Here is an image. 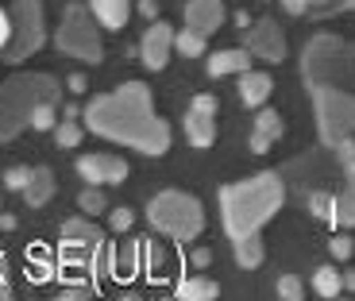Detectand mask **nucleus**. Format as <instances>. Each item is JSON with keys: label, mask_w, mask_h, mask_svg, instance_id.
I'll return each instance as SVG.
<instances>
[{"label": "nucleus", "mask_w": 355, "mask_h": 301, "mask_svg": "<svg viewBox=\"0 0 355 301\" xmlns=\"http://www.w3.org/2000/svg\"><path fill=\"white\" fill-rule=\"evenodd\" d=\"M278 139H282V116L263 108L255 116V128H251V155H266Z\"/></svg>", "instance_id": "obj_13"}, {"label": "nucleus", "mask_w": 355, "mask_h": 301, "mask_svg": "<svg viewBox=\"0 0 355 301\" xmlns=\"http://www.w3.org/2000/svg\"><path fill=\"white\" fill-rule=\"evenodd\" d=\"M344 290H355V270H347V275H344Z\"/></svg>", "instance_id": "obj_44"}, {"label": "nucleus", "mask_w": 355, "mask_h": 301, "mask_svg": "<svg viewBox=\"0 0 355 301\" xmlns=\"http://www.w3.org/2000/svg\"><path fill=\"white\" fill-rule=\"evenodd\" d=\"M0 228L12 232V228H16V216H12V213H0Z\"/></svg>", "instance_id": "obj_43"}, {"label": "nucleus", "mask_w": 355, "mask_h": 301, "mask_svg": "<svg viewBox=\"0 0 355 301\" xmlns=\"http://www.w3.org/2000/svg\"><path fill=\"white\" fill-rule=\"evenodd\" d=\"M186 135L193 147H209V143L216 139V124L209 112H197V108H189L186 112Z\"/></svg>", "instance_id": "obj_18"}, {"label": "nucleus", "mask_w": 355, "mask_h": 301, "mask_svg": "<svg viewBox=\"0 0 355 301\" xmlns=\"http://www.w3.org/2000/svg\"><path fill=\"white\" fill-rule=\"evenodd\" d=\"M85 128L93 135L143 150V155H166L170 150V124L162 116H155L151 89L143 81H124L105 97H93L85 105Z\"/></svg>", "instance_id": "obj_1"}, {"label": "nucleus", "mask_w": 355, "mask_h": 301, "mask_svg": "<svg viewBox=\"0 0 355 301\" xmlns=\"http://www.w3.org/2000/svg\"><path fill=\"white\" fill-rule=\"evenodd\" d=\"M193 108H197V112L216 116V97H209V93H197V97H193Z\"/></svg>", "instance_id": "obj_36"}, {"label": "nucleus", "mask_w": 355, "mask_h": 301, "mask_svg": "<svg viewBox=\"0 0 355 301\" xmlns=\"http://www.w3.org/2000/svg\"><path fill=\"white\" fill-rule=\"evenodd\" d=\"M251 70V51H220L209 58V78H224V74H243Z\"/></svg>", "instance_id": "obj_17"}, {"label": "nucleus", "mask_w": 355, "mask_h": 301, "mask_svg": "<svg viewBox=\"0 0 355 301\" xmlns=\"http://www.w3.org/2000/svg\"><path fill=\"white\" fill-rule=\"evenodd\" d=\"M43 4L39 0H16L12 4V35H8V46H4V58H8L12 66L24 62V58H31V54L43 46Z\"/></svg>", "instance_id": "obj_8"}, {"label": "nucleus", "mask_w": 355, "mask_h": 301, "mask_svg": "<svg viewBox=\"0 0 355 301\" xmlns=\"http://www.w3.org/2000/svg\"><path fill=\"white\" fill-rule=\"evenodd\" d=\"M27 182H31V166H12L8 174H4V186H8V189H19V194H24Z\"/></svg>", "instance_id": "obj_31"}, {"label": "nucleus", "mask_w": 355, "mask_h": 301, "mask_svg": "<svg viewBox=\"0 0 355 301\" xmlns=\"http://www.w3.org/2000/svg\"><path fill=\"white\" fill-rule=\"evenodd\" d=\"M27 278H31V282H46V278H54V259H51L46 248L27 251Z\"/></svg>", "instance_id": "obj_21"}, {"label": "nucleus", "mask_w": 355, "mask_h": 301, "mask_svg": "<svg viewBox=\"0 0 355 301\" xmlns=\"http://www.w3.org/2000/svg\"><path fill=\"white\" fill-rule=\"evenodd\" d=\"M170 51H174V27L162 24V19H151V27H147V35L139 39V58L147 70H162L170 58Z\"/></svg>", "instance_id": "obj_10"}, {"label": "nucleus", "mask_w": 355, "mask_h": 301, "mask_svg": "<svg viewBox=\"0 0 355 301\" xmlns=\"http://www.w3.org/2000/svg\"><path fill=\"white\" fill-rule=\"evenodd\" d=\"M216 293H220V286H216L213 278H182L174 298L178 301H213Z\"/></svg>", "instance_id": "obj_19"}, {"label": "nucleus", "mask_w": 355, "mask_h": 301, "mask_svg": "<svg viewBox=\"0 0 355 301\" xmlns=\"http://www.w3.org/2000/svg\"><path fill=\"white\" fill-rule=\"evenodd\" d=\"M336 159H340V166H344V178H347V186L355 189V139H352V135L336 143Z\"/></svg>", "instance_id": "obj_25"}, {"label": "nucleus", "mask_w": 355, "mask_h": 301, "mask_svg": "<svg viewBox=\"0 0 355 301\" xmlns=\"http://www.w3.org/2000/svg\"><path fill=\"white\" fill-rule=\"evenodd\" d=\"M282 8L293 12V16H302V12H309V0H282Z\"/></svg>", "instance_id": "obj_38"}, {"label": "nucleus", "mask_w": 355, "mask_h": 301, "mask_svg": "<svg viewBox=\"0 0 355 301\" xmlns=\"http://www.w3.org/2000/svg\"><path fill=\"white\" fill-rule=\"evenodd\" d=\"M313 290L320 298H340L344 293V278H340L336 266H317V275H313Z\"/></svg>", "instance_id": "obj_22"}, {"label": "nucleus", "mask_w": 355, "mask_h": 301, "mask_svg": "<svg viewBox=\"0 0 355 301\" xmlns=\"http://www.w3.org/2000/svg\"><path fill=\"white\" fill-rule=\"evenodd\" d=\"M282 201H286V186L278 182V174H270V170L224 186L220 189V216H224V228H228L232 243L255 236V232L282 209Z\"/></svg>", "instance_id": "obj_2"}, {"label": "nucleus", "mask_w": 355, "mask_h": 301, "mask_svg": "<svg viewBox=\"0 0 355 301\" xmlns=\"http://www.w3.org/2000/svg\"><path fill=\"white\" fill-rule=\"evenodd\" d=\"M66 85H70L73 93H85V78H81V74H70V81H66Z\"/></svg>", "instance_id": "obj_42"}, {"label": "nucleus", "mask_w": 355, "mask_h": 301, "mask_svg": "<svg viewBox=\"0 0 355 301\" xmlns=\"http://www.w3.org/2000/svg\"><path fill=\"white\" fill-rule=\"evenodd\" d=\"M31 128H39V132H54V101H46V105L35 108V116H31Z\"/></svg>", "instance_id": "obj_29"}, {"label": "nucleus", "mask_w": 355, "mask_h": 301, "mask_svg": "<svg viewBox=\"0 0 355 301\" xmlns=\"http://www.w3.org/2000/svg\"><path fill=\"white\" fill-rule=\"evenodd\" d=\"M116 251L105 248L101 228H93L89 221H66L62 224V243H58V263L62 270H89V275H108L116 270Z\"/></svg>", "instance_id": "obj_4"}, {"label": "nucleus", "mask_w": 355, "mask_h": 301, "mask_svg": "<svg viewBox=\"0 0 355 301\" xmlns=\"http://www.w3.org/2000/svg\"><path fill=\"white\" fill-rule=\"evenodd\" d=\"M332 4L340 8V4H355V0H309V12L313 16H329L324 8H332Z\"/></svg>", "instance_id": "obj_35"}, {"label": "nucleus", "mask_w": 355, "mask_h": 301, "mask_svg": "<svg viewBox=\"0 0 355 301\" xmlns=\"http://www.w3.org/2000/svg\"><path fill=\"white\" fill-rule=\"evenodd\" d=\"M62 85L51 74H16L0 85V143L16 139L24 128H31V116L39 105L54 101L58 105Z\"/></svg>", "instance_id": "obj_3"}, {"label": "nucleus", "mask_w": 355, "mask_h": 301, "mask_svg": "<svg viewBox=\"0 0 355 301\" xmlns=\"http://www.w3.org/2000/svg\"><path fill=\"white\" fill-rule=\"evenodd\" d=\"M313 93V108H317V132L320 139L336 147L340 139L355 132V93H347L344 85H332L329 78L305 81Z\"/></svg>", "instance_id": "obj_6"}, {"label": "nucleus", "mask_w": 355, "mask_h": 301, "mask_svg": "<svg viewBox=\"0 0 355 301\" xmlns=\"http://www.w3.org/2000/svg\"><path fill=\"white\" fill-rule=\"evenodd\" d=\"M93 19H97L93 8L70 4L62 24H58V35H54L58 51L70 54V58H81V62H101L105 58V46H101V35H97V24Z\"/></svg>", "instance_id": "obj_7"}, {"label": "nucleus", "mask_w": 355, "mask_h": 301, "mask_svg": "<svg viewBox=\"0 0 355 301\" xmlns=\"http://www.w3.org/2000/svg\"><path fill=\"white\" fill-rule=\"evenodd\" d=\"M270 89H275L270 74H259V70H243V74H240V101H243L248 108L266 105V97H270Z\"/></svg>", "instance_id": "obj_14"}, {"label": "nucleus", "mask_w": 355, "mask_h": 301, "mask_svg": "<svg viewBox=\"0 0 355 301\" xmlns=\"http://www.w3.org/2000/svg\"><path fill=\"white\" fill-rule=\"evenodd\" d=\"M189 263H193V266H209V263H213V255H209V251H193V259H189Z\"/></svg>", "instance_id": "obj_41"}, {"label": "nucleus", "mask_w": 355, "mask_h": 301, "mask_svg": "<svg viewBox=\"0 0 355 301\" xmlns=\"http://www.w3.org/2000/svg\"><path fill=\"white\" fill-rule=\"evenodd\" d=\"M4 298H12V290H8V275H4V251H0V301Z\"/></svg>", "instance_id": "obj_39"}, {"label": "nucleus", "mask_w": 355, "mask_h": 301, "mask_svg": "<svg viewBox=\"0 0 355 301\" xmlns=\"http://www.w3.org/2000/svg\"><path fill=\"white\" fill-rule=\"evenodd\" d=\"M132 221H135L132 209H116V213L108 216V228H112V232H128V228H132Z\"/></svg>", "instance_id": "obj_32"}, {"label": "nucleus", "mask_w": 355, "mask_h": 301, "mask_svg": "<svg viewBox=\"0 0 355 301\" xmlns=\"http://www.w3.org/2000/svg\"><path fill=\"white\" fill-rule=\"evenodd\" d=\"M51 197H54V174L46 166H35L31 170V182L24 186V201L31 205V209H43Z\"/></svg>", "instance_id": "obj_16"}, {"label": "nucleus", "mask_w": 355, "mask_h": 301, "mask_svg": "<svg viewBox=\"0 0 355 301\" xmlns=\"http://www.w3.org/2000/svg\"><path fill=\"white\" fill-rule=\"evenodd\" d=\"M305 205H309V213L317 216V221L336 224V197H332V194H309V197H305Z\"/></svg>", "instance_id": "obj_23"}, {"label": "nucleus", "mask_w": 355, "mask_h": 301, "mask_svg": "<svg viewBox=\"0 0 355 301\" xmlns=\"http://www.w3.org/2000/svg\"><path fill=\"white\" fill-rule=\"evenodd\" d=\"M139 16L155 19V16H159V4H155V0H139Z\"/></svg>", "instance_id": "obj_40"}, {"label": "nucleus", "mask_w": 355, "mask_h": 301, "mask_svg": "<svg viewBox=\"0 0 355 301\" xmlns=\"http://www.w3.org/2000/svg\"><path fill=\"white\" fill-rule=\"evenodd\" d=\"M78 201H81V209H85V213H89V216H101V213H105V209H108V201H105V194H101V189H97V186H89V189H85V194H81V197H78Z\"/></svg>", "instance_id": "obj_28"}, {"label": "nucleus", "mask_w": 355, "mask_h": 301, "mask_svg": "<svg viewBox=\"0 0 355 301\" xmlns=\"http://www.w3.org/2000/svg\"><path fill=\"white\" fill-rule=\"evenodd\" d=\"M54 143H58V147H78V143H81L78 120H70V116H66L62 124H54Z\"/></svg>", "instance_id": "obj_27"}, {"label": "nucleus", "mask_w": 355, "mask_h": 301, "mask_svg": "<svg viewBox=\"0 0 355 301\" xmlns=\"http://www.w3.org/2000/svg\"><path fill=\"white\" fill-rule=\"evenodd\" d=\"M248 51L263 62H282L286 58V35L275 19H255L248 27Z\"/></svg>", "instance_id": "obj_9"}, {"label": "nucleus", "mask_w": 355, "mask_h": 301, "mask_svg": "<svg viewBox=\"0 0 355 301\" xmlns=\"http://www.w3.org/2000/svg\"><path fill=\"white\" fill-rule=\"evenodd\" d=\"M8 35H12V19L4 16V8H0V51L8 46Z\"/></svg>", "instance_id": "obj_37"}, {"label": "nucleus", "mask_w": 355, "mask_h": 301, "mask_svg": "<svg viewBox=\"0 0 355 301\" xmlns=\"http://www.w3.org/2000/svg\"><path fill=\"white\" fill-rule=\"evenodd\" d=\"M336 224H340V228H352V224H355V189L352 186L336 197Z\"/></svg>", "instance_id": "obj_26"}, {"label": "nucleus", "mask_w": 355, "mask_h": 301, "mask_svg": "<svg viewBox=\"0 0 355 301\" xmlns=\"http://www.w3.org/2000/svg\"><path fill=\"white\" fill-rule=\"evenodd\" d=\"M174 46L186 54V58H201V54H205V35H201V31H193V27H186V31H178V35H174Z\"/></svg>", "instance_id": "obj_24"}, {"label": "nucleus", "mask_w": 355, "mask_h": 301, "mask_svg": "<svg viewBox=\"0 0 355 301\" xmlns=\"http://www.w3.org/2000/svg\"><path fill=\"white\" fill-rule=\"evenodd\" d=\"M266 259V248H263V236H248V239H236V263L243 266V270H255L259 263Z\"/></svg>", "instance_id": "obj_20"}, {"label": "nucleus", "mask_w": 355, "mask_h": 301, "mask_svg": "<svg viewBox=\"0 0 355 301\" xmlns=\"http://www.w3.org/2000/svg\"><path fill=\"white\" fill-rule=\"evenodd\" d=\"M78 174L89 186H116L128 178V162L116 155H81L78 159Z\"/></svg>", "instance_id": "obj_11"}, {"label": "nucleus", "mask_w": 355, "mask_h": 301, "mask_svg": "<svg viewBox=\"0 0 355 301\" xmlns=\"http://www.w3.org/2000/svg\"><path fill=\"white\" fill-rule=\"evenodd\" d=\"M147 221H151V228H159L162 236L174 239V243H193L205 228V209L197 197L182 194V189H162L147 205Z\"/></svg>", "instance_id": "obj_5"}, {"label": "nucleus", "mask_w": 355, "mask_h": 301, "mask_svg": "<svg viewBox=\"0 0 355 301\" xmlns=\"http://www.w3.org/2000/svg\"><path fill=\"white\" fill-rule=\"evenodd\" d=\"M89 8H93V16H97L101 27L120 31V27L128 24V16H132V0H89Z\"/></svg>", "instance_id": "obj_15"}, {"label": "nucleus", "mask_w": 355, "mask_h": 301, "mask_svg": "<svg viewBox=\"0 0 355 301\" xmlns=\"http://www.w3.org/2000/svg\"><path fill=\"white\" fill-rule=\"evenodd\" d=\"M224 24V0H189L186 4V27L201 31V35H213Z\"/></svg>", "instance_id": "obj_12"}, {"label": "nucleus", "mask_w": 355, "mask_h": 301, "mask_svg": "<svg viewBox=\"0 0 355 301\" xmlns=\"http://www.w3.org/2000/svg\"><path fill=\"white\" fill-rule=\"evenodd\" d=\"M93 293H97V290H93V282H70L62 290V298H93Z\"/></svg>", "instance_id": "obj_34"}, {"label": "nucleus", "mask_w": 355, "mask_h": 301, "mask_svg": "<svg viewBox=\"0 0 355 301\" xmlns=\"http://www.w3.org/2000/svg\"><path fill=\"white\" fill-rule=\"evenodd\" d=\"M329 251L336 259H352V251H355V243H352V236H332V243H329Z\"/></svg>", "instance_id": "obj_33"}, {"label": "nucleus", "mask_w": 355, "mask_h": 301, "mask_svg": "<svg viewBox=\"0 0 355 301\" xmlns=\"http://www.w3.org/2000/svg\"><path fill=\"white\" fill-rule=\"evenodd\" d=\"M302 282H297V278H293V275H282V278H278V298H282V301H297V298H302Z\"/></svg>", "instance_id": "obj_30"}]
</instances>
